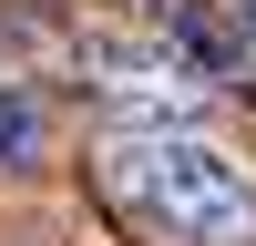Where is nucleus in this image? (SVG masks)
Masks as SVG:
<instances>
[{
	"instance_id": "nucleus-4",
	"label": "nucleus",
	"mask_w": 256,
	"mask_h": 246,
	"mask_svg": "<svg viewBox=\"0 0 256 246\" xmlns=\"http://www.w3.org/2000/svg\"><path fill=\"white\" fill-rule=\"evenodd\" d=\"M246 41H256V0H246Z\"/></svg>"
},
{
	"instance_id": "nucleus-2",
	"label": "nucleus",
	"mask_w": 256,
	"mask_h": 246,
	"mask_svg": "<svg viewBox=\"0 0 256 246\" xmlns=\"http://www.w3.org/2000/svg\"><path fill=\"white\" fill-rule=\"evenodd\" d=\"M52 154V123H41V102L20 92V82H0V164H41Z\"/></svg>"
},
{
	"instance_id": "nucleus-3",
	"label": "nucleus",
	"mask_w": 256,
	"mask_h": 246,
	"mask_svg": "<svg viewBox=\"0 0 256 246\" xmlns=\"http://www.w3.org/2000/svg\"><path fill=\"white\" fill-rule=\"evenodd\" d=\"M246 92H256V41H246Z\"/></svg>"
},
{
	"instance_id": "nucleus-1",
	"label": "nucleus",
	"mask_w": 256,
	"mask_h": 246,
	"mask_svg": "<svg viewBox=\"0 0 256 246\" xmlns=\"http://www.w3.org/2000/svg\"><path fill=\"white\" fill-rule=\"evenodd\" d=\"M113 184H123V205H134L144 226H164L174 246H256V195H246V174L216 154V144H195V134L123 144Z\"/></svg>"
}]
</instances>
